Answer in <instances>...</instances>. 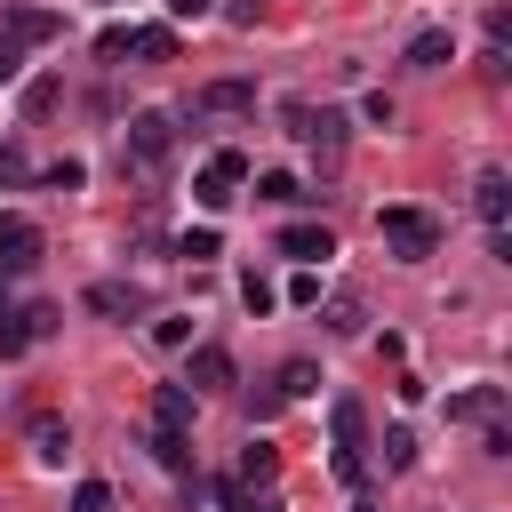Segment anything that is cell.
<instances>
[{
    "instance_id": "obj_1",
    "label": "cell",
    "mask_w": 512,
    "mask_h": 512,
    "mask_svg": "<svg viewBox=\"0 0 512 512\" xmlns=\"http://www.w3.org/2000/svg\"><path fill=\"white\" fill-rule=\"evenodd\" d=\"M120 160H128L136 176H160V168L176 160V120H168V112H128V128H120Z\"/></svg>"
},
{
    "instance_id": "obj_2",
    "label": "cell",
    "mask_w": 512,
    "mask_h": 512,
    "mask_svg": "<svg viewBox=\"0 0 512 512\" xmlns=\"http://www.w3.org/2000/svg\"><path fill=\"white\" fill-rule=\"evenodd\" d=\"M376 240H384L400 264H424V256H440V224H432L424 208H376Z\"/></svg>"
},
{
    "instance_id": "obj_3",
    "label": "cell",
    "mask_w": 512,
    "mask_h": 512,
    "mask_svg": "<svg viewBox=\"0 0 512 512\" xmlns=\"http://www.w3.org/2000/svg\"><path fill=\"white\" fill-rule=\"evenodd\" d=\"M288 136H304V144L320 152V168H336V160H344V136H352V120H344L336 104H320V112H312V104H288Z\"/></svg>"
},
{
    "instance_id": "obj_4",
    "label": "cell",
    "mask_w": 512,
    "mask_h": 512,
    "mask_svg": "<svg viewBox=\"0 0 512 512\" xmlns=\"http://www.w3.org/2000/svg\"><path fill=\"white\" fill-rule=\"evenodd\" d=\"M0 32H8L16 48H40V40H64V16L40 8V0H8V8H0Z\"/></svg>"
},
{
    "instance_id": "obj_5",
    "label": "cell",
    "mask_w": 512,
    "mask_h": 512,
    "mask_svg": "<svg viewBox=\"0 0 512 512\" xmlns=\"http://www.w3.org/2000/svg\"><path fill=\"white\" fill-rule=\"evenodd\" d=\"M0 264H8V272H32V264H40V224H32L24 208H0Z\"/></svg>"
},
{
    "instance_id": "obj_6",
    "label": "cell",
    "mask_w": 512,
    "mask_h": 512,
    "mask_svg": "<svg viewBox=\"0 0 512 512\" xmlns=\"http://www.w3.org/2000/svg\"><path fill=\"white\" fill-rule=\"evenodd\" d=\"M88 312H104V320H136V312H152V296H144L136 280H96V288H88Z\"/></svg>"
},
{
    "instance_id": "obj_7",
    "label": "cell",
    "mask_w": 512,
    "mask_h": 512,
    "mask_svg": "<svg viewBox=\"0 0 512 512\" xmlns=\"http://www.w3.org/2000/svg\"><path fill=\"white\" fill-rule=\"evenodd\" d=\"M184 384H192V392H232V384H240V368H232V352H224V344H200V352H192V368H184Z\"/></svg>"
},
{
    "instance_id": "obj_8",
    "label": "cell",
    "mask_w": 512,
    "mask_h": 512,
    "mask_svg": "<svg viewBox=\"0 0 512 512\" xmlns=\"http://www.w3.org/2000/svg\"><path fill=\"white\" fill-rule=\"evenodd\" d=\"M400 64H416V72H440V64H456V32L448 24H424L416 40H408V56Z\"/></svg>"
},
{
    "instance_id": "obj_9",
    "label": "cell",
    "mask_w": 512,
    "mask_h": 512,
    "mask_svg": "<svg viewBox=\"0 0 512 512\" xmlns=\"http://www.w3.org/2000/svg\"><path fill=\"white\" fill-rule=\"evenodd\" d=\"M280 256H296V264H328V256H336V232H328V224H288V232H280Z\"/></svg>"
},
{
    "instance_id": "obj_10",
    "label": "cell",
    "mask_w": 512,
    "mask_h": 512,
    "mask_svg": "<svg viewBox=\"0 0 512 512\" xmlns=\"http://www.w3.org/2000/svg\"><path fill=\"white\" fill-rule=\"evenodd\" d=\"M192 408H200L192 384H160V392H152V424H160V432H192Z\"/></svg>"
},
{
    "instance_id": "obj_11",
    "label": "cell",
    "mask_w": 512,
    "mask_h": 512,
    "mask_svg": "<svg viewBox=\"0 0 512 512\" xmlns=\"http://www.w3.org/2000/svg\"><path fill=\"white\" fill-rule=\"evenodd\" d=\"M472 208L488 216V232H504V216H512V184H504V168H480V184H472Z\"/></svg>"
},
{
    "instance_id": "obj_12",
    "label": "cell",
    "mask_w": 512,
    "mask_h": 512,
    "mask_svg": "<svg viewBox=\"0 0 512 512\" xmlns=\"http://www.w3.org/2000/svg\"><path fill=\"white\" fill-rule=\"evenodd\" d=\"M248 104H256V80H208L192 96V112H248Z\"/></svg>"
},
{
    "instance_id": "obj_13",
    "label": "cell",
    "mask_w": 512,
    "mask_h": 512,
    "mask_svg": "<svg viewBox=\"0 0 512 512\" xmlns=\"http://www.w3.org/2000/svg\"><path fill=\"white\" fill-rule=\"evenodd\" d=\"M128 56L168 64V56H176V24H136V32H128Z\"/></svg>"
},
{
    "instance_id": "obj_14",
    "label": "cell",
    "mask_w": 512,
    "mask_h": 512,
    "mask_svg": "<svg viewBox=\"0 0 512 512\" xmlns=\"http://www.w3.org/2000/svg\"><path fill=\"white\" fill-rule=\"evenodd\" d=\"M256 200L296 208V200H320V192H304V176H288V168H264V176H256Z\"/></svg>"
},
{
    "instance_id": "obj_15",
    "label": "cell",
    "mask_w": 512,
    "mask_h": 512,
    "mask_svg": "<svg viewBox=\"0 0 512 512\" xmlns=\"http://www.w3.org/2000/svg\"><path fill=\"white\" fill-rule=\"evenodd\" d=\"M32 456H40V464H64V456H72V424H64V416H40V424H32Z\"/></svg>"
},
{
    "instance_id": "obj_16",
    "label": "cell",
    "mask_w": 512,
    "mask_h": 512,
    "mask_svg": "<svg viewBox=\"0 0 512 512\" xmlns=\"http://www.w3.org/2000/svg\"><path fill=\"white\" fill-rule=\"evenodd\" d=\"M152 456H160V472L192 480V440H184V432H160V424H152Z\"/></svg>"
},
{
    "instance_id": "obj_17",
    "label": "cell",
    "mask_w": 512,
    "mask_h": 512,
    "mask_svg": "<svg viewBox=\"0 0 512 512\" xmlns=\"http://www.w3.org/2000/svg\"><path fill=\"white\" fill-rule=\"evenodd\" d=\"M320 320H328V336H360V320H368V304H360V296L344 288V296H328V312H320Z\"/></svg>"
},
{
    "instance_id": "obj_18",
    "label": "cell",
    "mask_w": 512,
    "mask_h": 512,
    "mask_svg": "<svg viewBox=\"0 0 512 512\" xmlns=\"http://www.w3.org/2000/svg\"><path fill=\"white\" fill-rule=\"evenodd\" d=\"M216 504L224 512H288L280 496H248V480H216Z\"/></svg>"
},
{
    "instance_id": "obj_19",
    "label": "cell",
    "mask_w": 512,
    "mask_h": 512,
    "mask_svg": "<svg viewBox=\"0 0 512 512\" xmlns=\"http://www.w3.org/2000/svg\"><path fill=\"white\" fill-rule=\"evenodd\" d=\"M192 200H200L208 216H224V208L240 200V184H224V176H208V168H200V176H192Z\"/></svg>"
},
{
    "instance_id": "obj_20",
    "label": "cell",
    "mask_w": 512,
    "mask_h": 512,
    "mask_svg": "<svg viewBox=\"0 0 512 512\" xmlns=\"http://www.w3.org/2000/svg\"><path fill=\"white\" fill-rule=\"evenodd\" d=\"M496 408H504V392H496V384H480V392H456V400H448V416H480V424H488Z\"/></svg>"
},
{
    "instance_id": "obj_21",
    "label": "cell",
    "mask_w": 512,
    "mask_h": 512,
    "mask_svg": "<svg viewBox=\"0 0 512 512\" xmlns=\"http://www.w3.org/2000/svg\"><path fill=\"white\" fill-rule=\"evenodd\" d=\"M312 384H320V368H312V360H288V368H280V384H272V392H280V400H304V392H312Z\"/></svg>"
},
{
    "instance_id": "obj_22",
    "label": "cell",
    "mask_w": 512,
    "mask_h": 512,
    "mask_svg": "<svg viewBox=\"0 0 512 512\" xmlns=\"http://www.w3.org/2000/svg\"><path fill=\"white\" fill-rule=\"evenodd\" d=\"M240 304H248V312H256V320H264V312H272V304H280V288H272V280H264V272H248V280H240Z\"/></svg>"
},
{
    "instance_id": "obj_23",
    "label": "cell",
    "mask_w": 512,
    "mask_h": 512,
    "mask_svg": "<svg viewBox=\"0 0 512 512\" xmlns=\"http://www.w3.org/2000/svg\"><path fill=\"white\" fill-rule=\"evenodd\" d=\"M208 176H224V184H248V152H232V144H224V152H208Z\"/></svg>"
},
{
    "instance_id": "obj_24",
    "label": "cell",
    "mask_w": 512,
    "mask_h": 512,
    "mask_svg": "<svg viewBox=\"0 0 512 512\" xmlns=\"http://www.w3.org/2000/svg\"><path fill=\"white\" fill-rule=\"evenodd\" d=\"M216 248H224V240H216V224H200V232H184V240H176V256H192V264H208Z\"/></svg>"
},
{
    "instance_id": "obj_25",
    "label": "cell",
    "mask_w": 512,
    "mask_h": 512,
    "mask_svg": "<svg viewBox=\"0 0 512 512\" xmlns=\"http://www.w3.org/2000/svg\"><path fill=\"white\" fill-rule=\"evenodd\" d=\"M56 328H64V312H56V304H24V336H32V344H40V336H56Z\"/></svg>"
},
{
    "instance_id": "obj_26",
    "label": "cell",
    "mask_w": 512,
    "mask_h": 512,
    "mask_svg": "<svg viewBox=\"0 0 512 512\" xmlns=\"http://www.w3.org/2000/svg\"><path fill=\"white\" fill-rule=\"evenodd\" d=\"M152 344H168V352L192 344V320H184V312H160V320H152Z\"/></svg>"
},
{
    "instance_id": "obj_27",
    "label": "cell",
    "mask_w": 512,
    "mask_h": 512,
    "mask_svg": "<svg viewBox=\"0 0 512 512\" xmlns=\"http://www.w3.org/2000/svg\"><path fill=\"white\" fill-rule=\"evenodd\" d=\"M384 464H392V472H408V464H416V432H400V424H392V432H384Z\"/></svg>"
},
{
    "instance_id": "obj_28",
    "label": "cell",
    "mask_w": 512,
    "mask_h": 512,
    "mask_svg": "<svg viewBox=\"0 0 512 512\" xmlns=\"http://www.w3.org/2000/svg\"><path fill=\"white\" fill-rule=\"evenodd\" d=\"M280 472V456L264 448V440H248V456H240V480H272Z\"/></svg>"
},
{
    "instance_id": "obj_29",
    "label": "cell",
    "mask_w": 512,
    "mask_h": 512,
    "mask_svg": "<svg viewBox=\"0 0 512 512\" xmlns=\"http://www.w3.org/2000/svg\"><path fill=\"white\" fill-rule=\"evenodd\" d=\"M16 352H32V336H24V312H0V360H16Z\"/></svg>"
},
{
    "instance_id": "obj_30",
    "label": "cell",
    "mask_w": 512,
    "mask_h": 512,
    "mask_svg": "<svg viewBox=\"0 0 512 512\" xmlns=\"http://www.w3.org/2000/svg\"><path fill=\"white\" fill-rule=\"evenodd\" d=\"M72 512H120V504H112L104 480H80V488H72Z\"/></svg>"
},
{
    "instance_id": "obj_31",
    "label": "cell",
    "mask_w": 512,
    "mask_h": 512,
    "mask_svg": "<svg viewBox=\"0 0 512 512\" xmlns=\"http://www.w3.org/2000/svg\"><path fill=\"white\" fill-rule=\"evenodd\" d=\"M120 56H128V24H104L96 32V64H120Z\"/></svg>"
},
{
    "instance_id": "obj_32",
    "label": "cell",
    "mask_w": 512,
    "mask_h": 512,
    "mask_svg": "<svg viewBox=\"0 0 512 512\" xmlns=\"http://www.w3.org/2000/svg\"><path fill=\"white\" fill-rule=\"evenodd\" d=\"M56 96H64L56 80H24V112H32V120H40V112H56Z\"/></svg>"
},
{
    "instance_id": "obj_33",
    "label": "cell",
    "mask_w": 512,
    "mask_h": 512,
    "mask_svg": "<svg viewBox=\"0 0 512 512\" xmlns=\"http://www.w3.org/2000/svg\"><path fill=\"white\" fill-rule=\"evenodd\" d=\"M0 184H32V160H24V144H0Z\"/></svg>"
},
{
    "instance_id": "obj_34",
    "label": "cell",
    "mask_w": 512,
    "mask_h": 512,
    "mask_svg": "<svg viewBox=\"0 0 512 512\" xmlns=\"http://www.w3.org/2000/svg\"><path fill=\"white\" fill-rule=\"evenodd\" d=\"M80 176H88V168H80V160H72V152H64V160H48V184H56V192H72V184H80Z\"/></svg>"
},
{
    "instance_id": "obj_35",
    "label": "cell",
    "mask_w": 512,
    "mask_h": 512,
    "mask_svg": "<svg viewBox=\"0 0 512 512\" xmlns=\"http://www.w3.org/2000/svg\"><path fill=\"white\" fill-rule=\"evenodd\" d=\"M288 304H320V272H296L288 280Z\"/></svg>"
},
{
    "instance_id": "obj_36",
    "label": "cell",
    "mask_w": 512,
    "mask_h": 512,
    "mask_svg": "<svg viewBox=\"0 0 512 512\" xmlns=\"http://www.w3.org/2000/svg\"><path fill=\"white\" fill-rule=\"evenodd\" d=\"M208 8H216V0H168V16H176V24H200Z\"/></svg>"
},
{
    "instance_id": "obj_37",
    "label": "cell",
    "mask_w": 512,
    "mask_h": 512,
    "mask_svg": "<svg viewBox=\"0 0 512 512\" xmlns=\"http://www.w3.org/2000/svg\"><path fill=\"white\" fill-rule=\"evenodd\" d=\"M16 72H24V48H16L8 32H0V80H16Z\"/></svg>"
},
{
    "instance_id": "obj_38",
    "label": "cell",
    "mask_w": 512,
    "mask_h": 512,
    "mask_svg": "<svg viewBox=\"0 0 512 512\" xmlns=\"http://www.w3.org/2000/svg\"><path fill=\"white\" fill-rule=\"evenodd\" d=\"M0 312H8V288H0Z\"/></svg>"
},
{
    "instance_id": "obj_39",
    "label": "cell",
    "mask_w": 512,
    "mask_h": 512,
    "mask_svg": "<svg viewBox=\"0 0 512 512\" xmlns=\"http://www.w3.org/2000/svg\"><path fill=\"white\" fill-rule=\"evenodd\" d=\"M352 512H368V504H352Z\"/></svg>"
}]
</instances>
